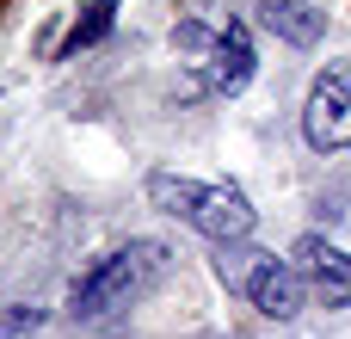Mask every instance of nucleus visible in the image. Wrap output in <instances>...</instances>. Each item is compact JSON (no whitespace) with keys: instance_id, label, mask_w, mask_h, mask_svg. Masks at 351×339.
<instances>
[{"instance_id":"9","label":"nucleus","mask_w":351,"mask_h":339,"mask_svg":"<svg viewBox=\"0 0 351 339\" xmlns=\"http://www.w3.org/2000/svg\"><path fill=\"white\" fill-rule=\"evenodd\" d=\"M37 321H43L37 309H19V315H6V321H0V334H25V327H37Z\"/></svg>"},{"instance_id":"8","label":"nucleus","mask_w":351,"mask_h":339,"mask_svg":"<svg viewBox=\"0 0 351 339\" xmlns=\"http://www.w3.org/2000/svg\"><path fill=\"white\" fill-rule=\"evenodd\" d=\"M111 12H117V0H93V6H86V19H74V31L62 37V56H74V49L99 43V37L111 31Z\"/></svg>"},{"instance_id":"1","label":"nucleus","mask_w":351,"mask_h":339,"mask_svg":"<svg viewBox=\"0 0 351 339\" xmlns=\"http://www.w3.org/2000/svg\"><path fill=\"white\" fill-rule=\"evenodd\" d=\"M148 204L179 216L185 229L222 241V247L253 235V204L234 185H204V179H185V173H148Z\"/></svg>"},{"instance_id":"6","label":"nucleus","mask_w":351,"mask_h":339,"mask_svg":"<svg viewBox=\"0 0 351 339\" xmlns=\"http://www.w3.org/2000/svg\"><path fill=\"white\" fill-rule=\"evenodd\" d=\"M204 74H210V93H228V99L253 80V37H247V25H222L216 31V43L204 56Z\"/></svg>"},{"instance_id":"3","label":"nucleus","mask_w":351,"mask_h":339,"mask_svg":"<svg viewBox=\"0 0 351 339\" xmlns=\"http://www.w3.org/2000/svg\"><path fill=\"white\" fill-rule=\"evenodd\" d=\"M302 136H308V148H321V154L351 148V80L346 74H321V80L308 86Z\"/></svg>"},{"instance_id":"4","label":"nucleus","mask_w":351,"mask_h":339,"mask_svg":"<svg viewBox=\"0 0 351 339\" xmlns=\"http://www.w3.org/2000/svg\"><path fill=\"white\" fill-rule=\"evenodd\" d=\"M241 290H247V303H253L259 315H271V321H296V315H302V303H308L302 272H296L290 259H278V253L253 259V266L241 272Z\"/></svg>"},{"instance_id":"7","label":"nucleus","mask_w":351,"mask_h":339,"mask_svg":"<svg viewBox=\"0 0 351 339\" xmlns=\"http://www.w3.org/2000/svg\"><path fill=\"white\" fill-rule=\"evenodd\" d=\"M259 19H265L271 37H284V43H296V49L321 43V31H327V12H315L308 0H265Z\"/></svg>"},{"instance_id":"5","label":"nucleus","mask_w":351,"mask_h":339,"mask_svg":"<svg viewBox=\"0 0 351 339\" xmlns=\"http://www.w3.org/2000/svg\"><path fill=\"white\" fill-rule=\"evenodd\" d=\"M290 266L302 272V284H308L327 309H351V253L327 247L321 235H302L296 253H290Z\"/></svg>"},{"instance_id":"2","label":"nucleus","mask_w":351,"mask_h":339,"mask_svg":"<svg viewBox=\"0 0 351 339\" xmlns=\"http://www.w3.org/2000/svg\"><path fill=\"white\" fill-rule=\"evenodd\" d=\"M160 272H167V247L160 241H130V247H117L111 259H99L74 284V315L80 321H105V315L130 309V303H142L160 284Z\"/></svg>"}]
</instances>
